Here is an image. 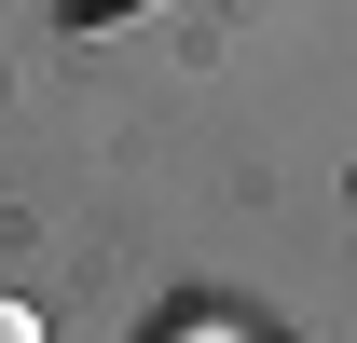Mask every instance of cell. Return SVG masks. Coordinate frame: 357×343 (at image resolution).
<instances>
[{
  "label": "cell",
  "mask_w": 357,
  "mask_h": 343,
  "mask_svg": "<svg viewBox=\"0 0 357 343\" xmlns=\"http://www.w3.org/2000/svg\"><path fill=\"white\" fill-rule=\"evenodd\" d=\"M0 343H42V316H28V302H0Z\"/></svg>",
  "instance_id": "obj_1"
}]
</instances>
